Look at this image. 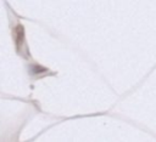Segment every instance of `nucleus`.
<instances>
[{
	"mask_svg": "<svg viewBox=\"0 0 156 142\" xmlns=\"http://www.w3.org/2000/svg\"><path fill=\"white\" fill-rule=\"evenodd\" d=\"M45 70H46V68H44V67H41V66H32V67H30V72H32L33 74L40 73V72H45Z\"/></svg>",
	"mask_w": 156,
	"mask_h": 142,
	"instance_id": "obj_1",
	"label": "nucleus"
}]
</instances>
